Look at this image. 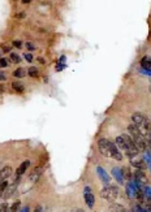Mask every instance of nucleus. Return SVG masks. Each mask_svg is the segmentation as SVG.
<instances>
[{"mask_svg":"<svg viewBox=\"0 0 151 212\" xmlns=\"http://www.w3.org/2000/svg\"><path fill=\"white\" fill-rule=\"evenodd\" d=\"M98 150L104 158L112 159V160H116V161H121L122 159H124V156H122L121 151L117 148V146L109 139L100 138L98 141Z\"/></svg>","mask_w":151,"mask_h":212,"instance_id":"f257e3e1","label":"nucleus"},{"mask_svg":"<svg viewBox=\"0 0 151 212\" xmlns=\"http://www.w3.org/2000/svg\"><path fill=\"white\" fill-rule=\"evenodd\" d=\"M115 145L117 146V148L121 151V154L124 152L129 159L138 156V150H137V147L134 146L133 141L130 139V137L128 134H122V135L117 137V138H116Z\"/></svg>","mask_w":151,"mask_h":212,"instance_id":"f03ea898","label":"nucleus"},{"mask_svg":"<svg viewBox=\"0 0 151 212\" xmlns=\"http://www.w3.org/2000/svg\"><path fill=\"white\" fill-rule=\"evenodd\" d=\"M132 124L142 133L145 138L151 137V120L141 112H134L132 115Z\"/></svg>","mask_w":151,"mask_h":212,"instance_id":"7ed1b4c3","label":"nucleus"},{"mask_svg":"<svg viewBox=\"0 0 151 212\" xmlns=\"http://www.w3.org/2000/svg\"><path fill=\"white\" fill-rule=\"evenodd\" d=\"M128 135L130 137V139L133 141L134 146L137 147V150H138V152H145V151H147V142H146V138L142 135V133L133 124H130L128 126Z\"/></svg>","mask_w":151,"mask_h":212,"instance_id":"20e7f679","label":"nucleus"},{"mask_svg":"<svg viewBox=\"0 0 151 212\" xmlns=\"http://www.w3.org/2000/svg\"><path fill=\"white\" fill-rule=\"evenodd\" d=\"M119 195H120V190L115 185H106L100 191V196L103 199L107 201V202H111V203H113L116 199H117Z\"/></svg>","mask_w":151,"mask_h":212,"instance_id":"39448f33","label":"nucleus"},{"mask_svg":"<svg viewBox=\"0 0 151 212\" xmlns=\"http://www.w3.org/2000/svg\"><path fill=\"white\" fill-rule=\"evenodd\" d=\"M42 173H43V165H38L37 168H34L30 172L29 177H27V181L30 183H35L39 180V177L42 176Z\"/></svg>","mask_w":151,"mask_h":212,"instance_id":"423d86ee","label":"nucleus"},{"mask_svg":"<svg viewBox=\"0 0 151 212\" xmlns=\"http://www.w3.org/2000/svg\"><path fill=\"white\" fill-rule=\"evenodd\" d=\"M84 199H85V203H86V206H87L89 208H93V207H94L95 198H94V195H93V193H91V189L89 187V186H86V187L84 189Z\"/></svg>","mask_w":151,"mask_h":212,"instance_id":"0eeeda50","label":"nucleus"},{"mask_svg":"<svg viewBox=\"0 0 151 212\" xmlns=\"http://www.w3.org/2000/svg\"><path fill=\"white\" fill-rule=\"evenodd\" d=\"M97 174L99 177V180L104 183V185H109V182H111V177H109V174L107 173V170H104V168L97 167Z\"/></svg>","mask_w":151,"mask_h":212,"instance_id":"6e6552de","label":"nucleus"},{"mask_svg":"<svg viewBox=\"0 0 151 212\" xmlns=\"http://www.w3.org/2000/svg\"><path fill=\"white\" fill-rule=\"evenodd\" d=\"M129 160H130V165L134 167L135 169L145 170V169L147 168L146 164H145V161H143V159H140L138 156H135V158H132V159H129Z\"/></svg>","mask_w":151,"mask_h":212,"instance_id":"1a4fd4ad","label":"nucleus"},{"mask_svg":"<svg viewBox=\"0 0 151 212\" xmlns=\"http://www.w3.org/2000/svg\"><path fill=\"white\" fill-rule=\"evenodd\" d=\"M11 174H12V168L9 165H7V167L0 169V185H2L4 181H7V178H8Z\"/></svg>","mask_w":151,"mask_h":212,"instance_id":"9d476101","label":"nucleus"},{"mask_svg":"<svg viewBox=\"0 0 151 212\" xmlns=\"http://www.w3.org/2000/svg\"><path fill=\"white\" fill-rule=\"evenodd\" d=\"M112 176H113V178L119 182V185H122V183H124V177H122V173H121L120 168H113L112 169Z\"/></svg>","mask_w":151,"mask_h":212,"instance_id":"9b49d317","label":"nucleus"},{"mask_svg":"<svg viewBox=\"0 0 151 212\" xmlns=\"http://www.w3.org/2000/svg\"><path fill=\"white\" fill-rule=\"evenodd\" d=\"M29 165H30V160H25L21 165L18 167V169H17V172H16V176L17 177H21L26 170H27V168H29Z\"/></svg>","mask_w":151,"mask_h":212,"instance_id":"f8f14e48","label":"nucleus"},{"mask_svg":"<svg viewBox=\"0 0 151 212\" xmlns=\"http://www.w3.org/2000/svg\"><path fill=\"white\" fill-rule=\"evenodd\" d=\"M141 66L143 70L146 72H151V57L149 56H145L142 60H141Z\"/></svg>","mask_w":151,"mask_h":212,"instance_id":"ddd939ff","label":"nucleus"},{"mask_svg":"<svg viewBox=\"0 0 151 212\" xmlns=\"http://www.w3.org/2000/svg\"><path fill=\"white\" fill-rule=\"evenodd\" d=\"M109 211L111 212H129L124 206H121L119 203H111L109 204Z\"/></svg>","mask_w":151,"mask_h":212,"instance_id":"4468645a","label":"nucleus"},{"mask_svg":"<svg viewBox=\"0 0 151 212\" xmlns=\"http://www.w3.org/2000/svg\"><path fill=\"white\" fill-rule=\"evenodd\" d=\"M121 173H122V177H124V180L126 178L128 181H130V180L133 178V173H132V170H130V168H128V167L121 168Z\"/></svg>","mask_w":151,"mask_h":212,"instance_id":"2eb2a0df","label":"nucleus"},{"mask_svg":"<svg viewBox=\"0 0 151 212\" xmlns=\"http://www.w3.org/2000/svg\"><path fill=\"white\" fill-rule=\"evenodd\" d=\"M143 161H145V164H146V167L149 168V170L151 172V154H150V151L147 150V151H145V154H143Z\"/></svg>","mask_w":151,"mask_h":212,"instance_id":"dca6fc26","label":"nucleus"},{"mask_svg":"<svg viewBox=\"0 0 151 212\" xmlns=\"http://www.w3.org/2000/svg\"><path fill=\"white\" fill-rule=\"evenodd\" d=\"M12 88L15 91H17V92H22L25 90V86L21 83V82H13V83H12Z\"/></svg>","mask_w":151,"mask_h":212,"instance_id":"f3484780","label":"nucleus"},{"mask_svg":"<svg viewBox=\"0 0 151 212\" xmlns=\"http://www.w3.org/2000/svg\"><path fill=\"white\" fill-rule=\"evenodd\" d=\"M29 76L30 77H33V78H38L39 77V72H38V68L37 66H30V69H29Z\"/></svg>","mask_w":151,"mask_h":212,"instance_id":"a211bd4d","label":"nucleus"},{"mask_svg":"<svg viewBox=\"0 0 151 212\" xmlns=\"http://www.w3.org/2000/svg\"><path fill=\"white\" fill-rule=\"evenodd\" d=\"M15 77H17V78H22V77H25V74H26V72H25V69L24 68H17V69L15 70Z\"/></svg>","mask_w":151,"mask_h":212,"instance_id":"6ab92c4d","label":"nucleus"},{"mask_svg":"<svg viewBox=\"0 0 151 212\" xmlns=\"http://www.w3.org/2000/svg\"><path fill=\"white\" fill-rule=\"evenodd\" d=\"M132 212H150V210L149 208H145V207H142V206H140V204H135V206L133 207V211Z\"/></svg>","mask_w":151,"mask_h":212,"instance_id":"aec40b11","label":"nucleus"},{"mask_svg":"<svg viewBox=\"0 0 151 212\" xmlns=\"http://www.w3.org/2000/svg\"><path fill=\"white\" fill-rule=\"evenodd\" d=\"M9 56H11V61H12V63H15V64H18L20 61H21V57H20L18 55H17V53H15V52H12V53L9 55Z\"/></svg>","mask_w":151,"mask_h":212,"instance_id":"412c9836","label":"nucleus"},{"mask_svg":"<svg viewBox=\"0 0 151 212\" xmlns=\"http://www.w3.org/2000/svg\"><path fill=\"white\" fill-rule=\"evenodd\" d=\"M20 206H21V203H20V201H16V202L13 203L8 210H9V211H12V212H17V211H18V208H20Z\"/></svg>","mask_w":151,"mask_h":212,"instance_id":"4be33fe9","label":"nucleus"},{"mask_svg":"<svg viewBox=\"0 0 151 212\" xmlns=\"http://www.w3.org/2000/svg\"><path fill=\"white\" fill-rule=\"evenodd\" d=\"M25 46H26V48L29 50V51H34V50H35V46H34L31 42H27Z\"/></svg>","mask_w":151,"mask_h":212,"instance_id":"5701e85b","label":"nucleus"},{"mask_svg":"<svg viewBox=\"0 0 151 212\" xmlns=\"http://www.w3.org/2000/svg\"><path fill=\"white\" fill-rule=\"evenodd\" d=\"M7 211H8V204L3 203L2 206H0V212H7Z\"/></svg>","mask_w":151,"mask_h":212,"instance_id":"b1692460","label":"nucleus"},{"mask_svg":"<svg viewBox=\"0 0 151 212\" xmlns=\"http://www.w3.org/2000/svg\"><path fill=\"white\" fill-rule=\"evenodd\" d=\"M24 56H25V59H26L27 61H29V63H31V61H33V55H31V53H25Z\"/></svg>","mask_w":151,"mask_h":212,"instance_id":"393cba45","label":"nucleus"},{"mask_svg":"<svg viewBox=\"0 0 151 212\" xmlns=\"http://www.w3.org/2000/svg\"><path fill=\"white\" fill-rule=\"evenodd\" d=\"M7 65H8L7 60H5V59H0V68H5Z\"/></svg>","mask_w":151,"mask_h":212,"instance_id":"a878e982","label":"nucleus"},{"mask_svg":"<svg viewBox=\"0 0 151 212\" xmlns=\"http://www.w3.org/2000/svg\"><path fill=\"white\" fill-rule=\"evenodd\" d=\"M5 79H7V74L0 70V81H5Z\"/></svg>","mask_w":151,"mask_h":212,"instance_id":"bb28decb","label":"nucleus"},{"mask_svg":"<svg viewBox=\"0 0 151 212\" xmlns=\"http://www.w3.org/2000/svg\"><path fill=\"white\" fill-rule=\"evenodd\" d=\"M13 46L17 47V48H20V47H22V43L20 42V40H15V42H13Z\"/></svg>","mask_w":151,"mask_h":212,"instance_id":"cd10ccee","label":"nucleus"},{"mask_svg":"<svg viewBox=\"0 0 151 212\" xmlns=\"http://www.w3.org/2000/svg\"><path fill=\"white\" fill-rule=\"evenodd\" d=\"M25 16H26V15H25L24 12H20V13H17L15 17H16V18H25Z\"/></svg>","mask_w":151,"mask_h":212,"instance_id":"c85d7f7f","label":"nucleus"},{"mask_svg":"<svg viewBox=\"0 0 151 212\" xmlns=\"http://www.w3.org/2000/svg\"><path fill=\"white\" fill-rule=\"evenodd\" d=\"M64 68H65V65H64V64H59V65H57V68H56V70H57V72H60V70H63Z\"/></svg>","mask_w":151,"mask_h":212,"instance_id":"c756f323","label":"nucleus"},{"mask_svg":"<svg viewBox=\"0 0 151 212\" xmlns=\"http://www.w3.org/2000/svg\"><path fill=\"white\" fill-rule=\"evenodd\" d=\"M11 51V47L9 46H4L3 47V52H9Z\"/></svg>","mask_w":151,"mask_h":212,"instance_id":"7c9ffc66","label":"nucleus"},{"mask_svg":"<svg viewBox=\"0 0 151 212\" xmlns=\"http://www.w3.org/2000/svg\"><path fill=\"white\" fill-rule=\"evenodd\" d=\"M71 212H85V211L82 210V208H73Z\"/></svg>","mask_w":151,"mask_h":212,"instance_id":"2f4dec72","label":"nucleus"},{"mask_svg":"<svg viewBox=\"0 0 151 212\" xmlns=\"http://www.w3.org/2000/svg\"><path fill=\"white\" fill-rule=\"evenodd\" d=\"M34 212H43V207H40V206H39V207H37Z\"/></svg>","mask_w":151,"mask_h":212,"instance_id":"473e14b6","label":"nucleus"},{"mask_svg":"<svg viewBox=\"0 0 151 212\" xmlns=\"http://www.w3.org/2000/svg\"><path fill=\"white\" fill-rule=\"evenodd\" d=\"M20 212H29V207H27V206H26V207H24V208H22L21 211H20Z\"/></svg>","mask_w":151,"mask_h":212,"instance_id":"72a5a7b5","label":"nucleus"},{"mask_svg":"<svg viewBox=\"0 0 151 212\" xmlns=\"http://www.w3.org/2000/svg\"><path fill=\"white\" fill-rule=\"evenodd\" d=\"M2 91H4V86L0 85V92H2Z\"/></svg>","mask_w":151,"mask_h":212,"instance_id":"f704fd0d","label":"nucleus"},{"mask_svg":"<svg viewBox=\"0 0 151 212\" xmlns=\"http://www.w3.org/2000/svg\"><path fill=\"white\" fill-rule=\"evenodd\" d=\"M0 56H2V51H0Z\"/></svg>","mask_w":151,"mask_h":212,"instance_id":"c9c22d12","label":"nucleus"}]
</instances>
